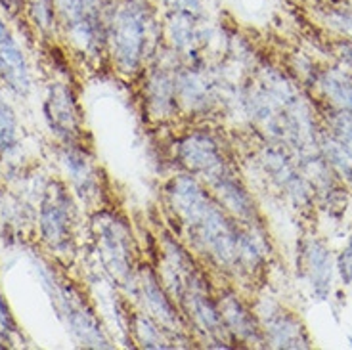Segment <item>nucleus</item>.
<instances>
[{
	"label": "nucleus",
	"mask_w": 352,
	"mask_h": 350,
	"mask_svg": "<svg viewBox=\"0 0 352 350\" xmlns=\"http://www.w3.org/2000/svg\"><path fill=\"white\" fill-rule=\"evenodd\" d=\"M167 205L190 251L234 280L253 274L261 251L253 236L224 209L209 190L192 175L175 176L165 186Z\"/></svg>",
	"instance_id": "obj_1"
},
{
	"label": "nucleus",
	"mask_w": 352,
	"mask_h": 350,
	"mask_svg": "<svg viewBox=\"0 0 352 350\" xmlns=\"http://www.w3.org/2000/svg\"><path fill=\"white\" fill-rule=\"evenodd\" d=\"M163 39L150 0H115L106 10V41L117 71L136 75Z\"/></svg>",
	"instance_id": "obj_2"
},
{
	"label": "nucleus",
	"mask_w": 352,
	"mask_h": 350,
	"mask_svg": "<svg viewBox=\"0 0 352 350\" xmlns=\"http://www.w3.org/2000/svg\"><path fill=\"white\" fill-rule=\"evenodd\" d=\"M96 234L100 256L104 261L106 270L121 287H129V283L132 287L138 264L134 259L136 243L131 226L117 212L104 210L96 217Z\"/></svg>",
	"instance_id": "obj_3"
},
{
	"label": "nucleus",
	"mask_w": 352,
	"mask_h": 350,
	"mask_svg": "<svg viewBox=\"0 0 352 350\" xmlns=\"http://www.w3.org/2000/svg\"><path fill=\"white\" fill-rule=\"evenodd\" d=\"M176 157L188 175L203 180L207 188L234 173L222 146L201 131L192 132L178 142Z\"/></svg>",
	"instance_id": "obj_4"
},
{
	"label": "nucleus",
	"mask_w": 352,
	"mask_h": 350,
	"mask_svg": "<svg viewBox=\"0 0 352 350\" xmlns=\"http://www.w3.org/2000/svg\"><path fill=\"white\" fill-rule=\"evenodd\" d=\"M217 305H219L222 322L228 329L230 337L234 342H253V344H261L264 342V331L258 325L256 316L253 310L241 303V298L230 291V289H219L217 293Z\"/></svg>",
	"instance_id": "obj_5"
},
{
	"label": "nucleus",
	"mask_w": 352,
	"mask_h": 350,
	"mask_svg": "<svg viewBox=\"0 0 352 350\" xmlns=\"http://www.w3.org/2000/svg\"><path fill=\"white\" fill-rule=\"evenodd\" d=\"M43 234L46 241L60 247L71 237V201L60 184L48 188V195L43 203Z\"/></svg>",
	"instance_id": "obj_6"
},
{
	"label": "nucleus",
	"mask_w": 352,
	"mask_h": 350,
	"mask_svg": "<svg viewBox=\"0 0 352 350\" xmlns=\"http://www.w3.org/2000/svg\"><path fill=\"white\" fill-rule=\"evenodd\" d=\"M0 71L14 92L18 94L29 92L31 79H29L25 58L2 19H0Z\"/></svg>",
	"instance_id": "obj_7"
},
{
	"label": "nucleus",
	"mask_w": 352,
	"mask_h": 350,
	"mask_svg": "<svg viewBox=\"0 0 352 350\" xmlns=\"http://www.w3.org/2000/svg\"><path fill=\"white\" fill-rule=\"evenodd\" d=\"M264 327H266L264 329L266 341L272 347H280V349H308L310 347L299 322L285 312L268 316L264 320Z\"/></svg>",
	"instance_id": "obj_8"
},
{
	"label": "nucleus",
	"mask_w": 352,
	"mask_h": 350,
	"mask_svg": "<svg viewBox=\"0 0 352 350\" xmlns=\"http://www.w3.org/2000/svg\"><path fill=\"white\" fill-rule=\"evenodd\" d=\"M129 331L134 341L144 349H170L176 347L175 339L165 331V327L148 316L144 310H129Z\"/></svg>",
	"instance_id": "obj_9"
},
{
	"label": "nucleus",
	"mask_w": 352,
	"mask_h": 350,
	"mask_svg": "<svg viewBox=\"0 0 352 350\" xmlns=\"http://www.w3.org/2000/svg\"><path fill=\"white\" fill-rule=\"evenodd\" d=\"M52 104V117L54 123L62 127L65 132H77L79 129V115L75 113V107L71 102V96L67 90H58L50 98Z\"/></svg>",
	"instance_id": "obj_10"
},
{
	"label": "nucleus",
	"mask_w": 352,
	"mask_h": 350,
	"mask_svg": "<svg viewBox=\"0 0 352 350\" xmlns=\"http://www.w3.org/2000/svg\"><path fill=\"white\" fill-rule=\"evenodd\" d=\"M326 155L329 159V163L335 166V171L339 173V175L346 178L349 182H352V151L346 146H344L343 142L337 140V138H329L326 140Z\"/></svg>",
	"instance_id": "obj_11"
},
{
	"label": "nucleus",
	"mask_w": 352,
	"mask_h": 350,
	"mask_svg": "<svg viewBox=\"0 0 352 350\" xmlns=\"http://www.w3.org/2000/svg\"><path fill=\"white\" fill-rule=\"evenodd\" d=\"M16 142V117L2 96H0V148L6 149Z\"/></svg>",
	"instance_id": "obj_12"
},
{
	"label": "nucleus",
	"mask_w": 352,
	"mask_h": 350,
	"mask_svg": "<svg viewBox=\"0 0 352 350\" xmlns=\"http://www.w3.org/2000/svg\"><path fill=\"white\" fill-rule=\"evenodd\" d=\"M331 127L335 131V138L341 140L352 151V117L344 111L331 115Z\"/></svg>",
	"instance_id": "obj_13"
},
{
	"label": "nucleus",
	"mask_w": 352,
	"mask_h": 350,
	"mask_svg": "<svg viewBox=\"0 0 352 350\" xmlns=\"http://www.w3.org/2000/svg\"><path fill=\"white\" fill-rule=\"evenodd\" d=\"M168 12H180V14H190L201 18L203 0H161Z\"/></svg>",
	"instance_id": "obj_14"
},
{
	"label": "nucleus",
	"mask_w": 352,
	"mask_h": 350,
	"mask_svg": "<svg viewBox=\"0 0 352 350\" xmlns=\"http://www.w3.org/2000/svg\"><path fill=\"white\" fill-rule=\"evenodd\" d=\"M339 266H341V274H343V280L346 283H352V237L349 241V245L341 254L339 259Z\"/></svg>",
	"instance_id": "obj_15"
},
{
	"label": "nucleus",
	"mask_w": 352,
	"mask_h": 350,
	"mask_svg": "<svg viewBox=\"0 0 352 350\" xmlns=\"http://www.w3.org/2000/svg\"><path fill=\"white\" fill-rule=\"evenodd\" d=\"M10 325H12V318H10L8 307H6L4 298L0 297V327H2V331H8Z\"/></svg>",
	"instance_id": "obj_16"
}]
</instances>
